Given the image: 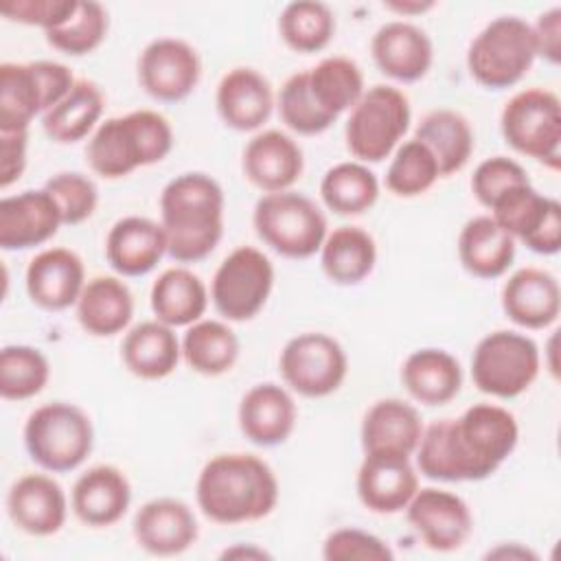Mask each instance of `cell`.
I'll return each instance as SVG.
<instances>
[{
  "mask_svg": "<svg viewBox=\"0 0 561 561\" xmlns=\"http://www.w3.org/2000/svg\"><path fill=\"white\" fill-rule=\"evenodd\" d=\"M224 559H228V557H256V559H265V557H270L265 550H261V548H254V546H237V548H230V550H224V554H221Z\"/></svg>",
  "mask_w": 561,
  "mask_h": 561,
  "instance_id": "54",
  "label": "cell"
},
{
  "mask_svg": "<svg viewBox=\"0 0 561 561\" xmlns=\"http://www.w3.org/2000/svg\"><path fill=\"white\" fill-rule=\"evenodd\" d=\"M171 147L173 129L169 121L153 110H136L103 121L88 140L85 160L96 175L118 180L164 160Z\"/></svg>",
  "mask_w": 561,
  "mask_h": 561,
  "instance_id": "4",
  "label": "cell"
},
{
  "mask_svg": "<svg viewBox=\"0 0 561 561\" xmlns=\"http://www.w3.org/2000/svg\"><path fill=\"white\" fill-rule=\"evenodd\" d=\"M206 307V285L186 267L164 270L151 287V309L156 320L169 327H191L202 320Z\"/></svg>",
  "mask_w": 561,
  "mask_h": 561,
  "instance_id": "34",
  "label": "cell"
},
{
  "mask_svg": "<svg viewBox=\"0 0 561 561\" xmlns=\"http://www.w3.org/2000/svg\"><path fill=\"white\" fill-rule=\"evenodd\" d=\"M72 85L70 68L59 61L0 64V131H28L31 121L55 107Z\"/></svg>",
  "mask_w": 561,
  "mask_h": 561,
  "instance_id": "6",
  "label": "cell"
},
{
  "mask_svg": "<svg viewBox=\"0 0 561 561\" xmlns=\"http://www.w3.org/2000/svg\"><path fill=\"white\" fill-rule=\"evenodd\" d=\"M302 149L278 129L256 134L243 149V173L265 193L287 191L302 175Z\"/></svg>",
  "mask_w": 561,
  "mask_h": 561,
  "instance_id": "23",
  "label": "cell"
},
{
  "mask_svg": "<svg viewBox=\"0 0 561 561\" xmlns=\"http://www.w3.org/2000/svg\"><path fill=\"white\" fill-rule=\"evenodd\" d=\"M202 75L197 50L180 37H158L145 46L138 59L142 90L156 101L175 103L186 99Z\"/></svg>",
  "mask_w": 561,
  "mask_h": 561,
  "instance_id": "15",
  "label": "cell"
},
{
  "mask_svg": "<svg viewBox=\"0 0 561 561\" xmlns=\"http://www.w3.org/2000/svg\"><path fill=\"white\" fill-rule=\"evenodd\" d=\"M370 53L383 75L403 83L423 79L434 59V46L427 33L401 20L377 28L370 42Z\"/></svg>",
  "mask_w": 561,
  "mask_h": 561,
  "instance_id": "22",
  "label": "cell"
},
{
  "mask_svg": "<svg viewBox=\"0 0 561 561\" xmlns=\"http://www.w3.org/2000/svg\"><path fill=\"white\" fill-rule=\"evenodd\" d=\"M386 7L397 11V13L408 15V13H423V11L432 9L434 2H430V0L427 2H386Z\"/></svg>",
  "mask_w": 561,
  "mask_h": 561,
  "instance_id": "53",
  "label": "cell"
},
{
  "mask_svg": "<svg viewBox=\"0 0 561 561\" xmlns=\"http://www.w3.org/2000/svg\"><path fill=\"white\" fill-rule=\"evenodd\" d=\"M103 92L94 81L79 79L72 90L42 116L46 136L59 145L85 138L103 114Z\"/></svg>",
  "mask_w": 561,
  "mask_h": 561,
  "instance_id": "38",
  "label": "cell"
},
{
  "mask_svg": "<svg viewBox=\"0 0 561 561\" xmlns=\"http://www.w3.org/2000/svg\"><path fill=\"white\" fill-rule=\"evenodd\" d=\"M539 364V348L528 335L500 329L478 342L471 357V377L480 392L515 399L533 386Z\"/></svg>",
  "mask_w": 561,
  "mask_h": 561,
  "instance_id": "10",
  "label": "cell"
},
{
  "mask_svg": "<svg viewBox=\"0 0 561 561\" xmlns=\"http://www.w3.org/2000/svg\"><path fill=\"white\" fill-rule=\"evenodd\" d=\"M11 522L33 537H48L61 530L68 515V497L57 480L46 473L18 478L7 495Z\"/></svg>",
  "mask_w": 561,
  "mask_h": 561,
  "instance_id": "17",
  "label": "cell"
},
{
  "mask_svg": "<svg viewBox=\"0 0 561 561\" xmlns=\"http://www.w3.org/2000/svg\"><path fill=\"white\" fill-rule=\"evenodd\" d=\"M278 33L291 50L318 53L333 37L335 18L324 2H316V0L289 2L278 18Z\"/></svg>",
  "mask_w": 561,
  "mask_h": 561,
  "instance_id": "41",
  "label": "cell"
},
{
  "mask_svg": "<svg viewBox=\"0 0 561 561\" xmlns=\"http://www.w3.org/2000/svg\"><path fill=\"white\" fill-rule=\"evenodd\" d=\"M186 364L206 377L228 373L239 357V337L219 320H197L182 337Z\"/></svg>",
  "mask_w": 561,
  "mask_h": 561,
  "instance_id": "39",
  "label": "cell"
},
{
  "mask_svg": "<svg viewBox=\"0 0 561 561\" xmlns=\"http://www.w3.org/2000/svg\"><path fill=\"white\" fill-rule=\"evenodd\" d=\"M182 344L173 327L160 320H145L127 331L121 344L125 368L140 379H164L180 362Z\"/></svg>",
  "mask_w": 561,
  "mask_h": 561,
  "instance_id": "30",
  "label": "cell"
},
{
  "mask_svg": "<svg viewBox=\"0 0 561 561\" xmlns=\"http://www.w3.org/2000/svg\"><path fill=\"white\" fill-rule=\"evenodd\" d=\"M489 557H508V559H537V554L528 548H522L519 543H513L511 548L508 546H500L495 550L489 552Z\"/></svg>",
  "mask_w": 561,
  "mask_h": 561,
  "instance_id": "52",
  "label": "cell"
},
{
  "mask_svg": "<svg viewBox=\"0 0 561 561\" xmlns=\"http://www.w3.org/2000/svg\"><path fill=\"white\" fill-rule=\"evenodd\" d=\"M410 526L430 550L454 552L465 546L473 530L467 502L445 489H419L405 506Z\"/></svg>",
  "mask_w": 561,
  "mask_h": 561,
  "instance_id": "16",
  "label": "cell"
},
{
  "mask_svg": "<svg viewBox=\"0 0 561 561\" xmlns=\"http://www.w3.org/2000/svg\"><path fill=\"white\" fill-rule=\"evenodd\" d=\"M502 309L524 329H546L561 311L559 280L548 270L522 267L502 287Z\"/></svg>",
  "mask_w": 561,
  "mask_h": 561,
  "instance_id": "25",
  "label": "cell"
},
{
  "mask_svg": "<svg viewBox=\"0 0 561 561\" xmlns=\"http://www.w3.org/2000/svg\"><path fill=\"white\" fill-rule=\"evenodd\" d=\"M296 403L278 383L252 386L239 403V427L243 436L261 447L285 443L296 427Z\"/></svg>",
  "mask_w": 561,
  "mask_h": 561,
  "instance_id": "24",
  "label": "cell"
},
{
  "mask_svg": "<svg viewBox=\"0 0 561 561\" xmlns=\"http://www.w3.org/2000/svg\"><path fill=\"white\" fill-rule=\"evenodd\" d=\"M401 381L419 403L445 405L460 392L462 370L451 353L427 346L408 355L401 366Z\"/></svg>",
  "mask_w": 561,
  "mask_h": 561,
  "instance_id": "32",
  "label": "cell"
},
{
  "mask_svg": "<svg viewBox=\"0 0 561 561\" xmlns=\"http://www.w3.org/2000/svg\"><path fill=\"white\" fill-rule=\"evenodd\" d=\"M320 195L327 208L337 215H362L375 206L379 182L362 162H340L324 173Z\"/></svg>",
  "mask_w": 561,
  "mask_h": 561,
  "instance_id": "40",
  "label": "cell"
},
{
  "mask_svg": "<svg viewBox=\"0 0 561 561\" xmlns=\"http://www.w3.org/2000/svg\"><path fill=\"white\" fill-rule=\"evenodd\" d=\"M517 438V421L506 408L476 403L458 419H440L423 427L416 465L430 480H484L513 454Z\"/></svg>",
  "mask_w": 561,
  "mask_h": 561,
  "instance_id": "1",
  "label": "cell"
},
{
  "mask_svg": "<svg viewBox=\"0 0 561 561\" xmlns=\"http://www.w3.org/2000/svg\"><path fill=\"white\" fill-rule=\"evenodd\" d=\"M252 221L263 243L287 259H309L327 239L322 210L294 191L265 193L254 206Z\"/></svg>",
  "mask_w": 561,
  "mask_h": 561,
  "instance_id": "8",
  "label": "cell"
},
{
  "mask_svg": "<svg viewBox=\"0 0 561 561\" xmlns=\"http://www.w3.org/2000/svg\"><path fill=\"white\" fill-rule=\"evenodd\" d=\"M131 486L114 465H96L81 473L72 486L70 504L75 515L94 528L116 524L129 508Z\"/></svg>",
  "mask_w": 561,
  "mask_h": 561,
  "instance_id": "26",
  "label": "cell"
},
{
  "mask_svg": "<svg viewBox=\"0 0 561 561\" xmlns=\"http://www.w3.org/2000/svg\"><path fill=\"white\" fill-rule=\"evenodd\" d=\"M90 416L66 401L35 408L24 425V445L33 462L50 473L77 469L92 451Z\"/></svg>",
  "mask_w": 561,
  "mask_h": 561,
  "instance_id": "5",
  "label": "cell"
},
{
  "mask_svg": "<svg viewBox=\"0 0 561 561\" xmlns=\"http://www.w3.org/2000/svg\"><path fill=\"white\" fill-rule=\"evenodd\" d=\"M197 533L191 506L175 497L149 500L134 517L136 543L156 557L182 554L195 543Z\"/></svg>",
  "mask_w": 561,
  "mask_h": 561,
  "instance_id": "20",
  "label": "cell"
},
{
  "mask_svg": "<svg viewBox=\"0 0 561 561\" xmlns=\"http://www.w3.org/2000/svg\"><path fill=\"white\" fill-rule=\"evenodd\" d=\"M50 366L44 353L26 344H9L0 351V394L22 401L39 394L48 383Z\"/></svg>",
  "mask_w": 561,
  "mask_h": 561,
  "instance_id": "42",
  "label": "cell"
},
{
  "mask_svg": "<svg viewBox=\"0 0 561 561\" xmlns=\"http://www.w3.org/2000/svg\"><path fill=\"white\" fill-rule=\"evenodd\" d=\"M423 434L419 410L403 399L375 401L362 421L364 454L412 456Z\"/></svg>",
  "mask_w": 561,
  "mask_h": 561,
  "instance_id": "29",
  "label": "cell"
},
{
  "mask_svg": "<svg viewBox=\"0 0 561 561\" xmlns=\"http://www.w3.org/2000/svg\"><path fill=\"white\" fill-rule=\"evenodd\" d=\"M440 178L436 158L416 138L403 142L386 171V186L399 197H416L434 186Z\"/></svg>",
  "mask_w": 561,
  "mask_h": 561,
  "instance_id": "43",
  "label": "cell"
},
{
  "mask_svg": "<svg viewBox=\"0 0 561 561\" xmlns=\"http://www.w3.org/2000/svg\"><path fill=\"white\" fill-rule=\"evenodd\" d=\"M85 283L83 261L66 248L42 250L26 267L28 298L46 311H64L77 305Z\"/></svg>",
  "mask_w": 561,
  "mask_h": 561,
  "instance_id": "21",
  "label": "cell"
},
{
  "mask_svg": "<svg viewBox=\"0 0 561 561\" xmlns=\"http://www.w3.org/2000/svg\"><path fill=\"white\" fill-rule=\"evenodd\" d=\"M377 263L375 239L357 226H340L327 234L320 248L324 276L335 285L362 283Z\"/></svg>",
  "mask_w": 561,
  "mask_h": 561,
  "instance_id": "35",
  "label": "cell"
},
{
  "mask_svg": "<svg viewBox=\"0 0 561 561\" xmlns=\"http://www.w3.org/2000/svg\"><path fill=\"white\" fill-rule=\"evenodd\" d=\"M410 127L408 96L392 85L364 90L346 121V147L362 162L388 158Z\"/></svg>",
  "mask_w": 561,
  "mask_h": 561,
  "instance_id": "9",
  "label": "cell"
},
{
  "mask_svg": "<svg viewBox=\"0 0 561 561\" xmlns=\"http://www.w3.org/2000/svg\"><path fill=\"white\" fill-rule=\"evenodd\" d=\"M280 375L285 383L309 399L335 392L348 373V359L337 340L309 331L291 337L280 351Z\"/></svg>",
  "mask_w": 561,
  "mask_h": 561,
  "instance_id": "13",
  "label": "cell"
},
{
  "mask_svg": "<svg viewBox=\"0 0 561 561\" xmlns=\"http://www.w3.org/2000/svg\"><path fill=\"white\" fill-rule=\"evenodd\" d=\"M432 156L436 158L440 175L460 171L473 151V131L469 121L454 110H434L425 114L414 131Z\"/></svg>",
  "mask_w": 561,
  "mask_h": 561,
  "instance_id": "37",
  "label": "cell"
},
{
  "mask_svg": "<svg viewBox=\"0 0 561 561\" xmlns=\"http://www.w3.org/2000/svg\"><path fill=\"white\" fill-rule=\"evenodd\" d=\"M44 188L55 199L61 213V221L66 226H77L90 219L92 213L96 210V204H99L96 184L79 171H61L53 175L44 184Z\"/></svg>",
  "mask_w": 561,
  "mask_h": 561,
  "instance_id": "46",
  "label": "cell"
},
{
  "mask_svg": "<svg viewBox=\"0 0 561 561\" xmlns=\"http://www.w3.org/2000/svg\"><path fill=\"white\" fill-rule=\"evenodd\" d=\"M491 217L537 254H557L561 248V204L533 184H519L500 195Z\"/></svg>",
  "mask_w": 561,
  "mask_h": 561,
  "instance_id": "14",
  "label": "cell"
},
{
  "mask_svg": "<svg viewBox=\"0 0 561 561\" xmlns=\"http://www.w3.org/2000/svg\"><path fill=\"white\" fill-rule=\"evenodd\" d=\"M322 557L327 561H390L394 552L390 546L373 533L359 528H337L322 543Z\"/></svg>",
  "mask_w": 561,
  "mask_h": 561,
  "instance_id": "48",
  "label": "cell"
},
{
  "mask_svg": "<svg viewBox=\"0 0 561 561\" xmlns=\"http://www.w3.org/2000/svg\"><path fill=\"white\" fill-rule=\"evenodd\" d=\"M307 90L322 114L337 121L364 94V75L348 57H324L313 68L305 70Z\"/></svg>",
  "mask_w": 561,
  "mask_h": 561,
  "instance_id": "36",
  "label": "cell"
},
{
  "mask_svg": "<svg viewBox=\"0 0 561 561\" xmlns=\"http://www.w3.org/2000/svg\"><path fill=\"white\" fill-rule=\"evenodd\" d=\"M504 140L519 153L550 169L561 164V103L543 88L513 94L500 116Z\"/></svg>",
  "mask_w": 561,
  "mask_h": 561,
  "instance_id": "11",
  "label": "cell"
},
{
  "mask_svg": "<svg viewBox=\"0 0 561 561\" xmlns=\"http://www.w3.org/2000/svg\"><path fill=\"white\" fill-rule=\"evenodd\" d=\"M419 491V476L410 456L366 454L357 471V495L362 504L379 515L403 511Z\"/></svg>",
  "mask_w": 561,
  "mask_h": 561,
  "instance_id": "18",
  "label": "cell"
},
{
  "mask_svg": "<svg viewBox=\"0 0 561 561\" xmlns=\"http://www.w3.org/2000/svg\"><path fill=\"white\" fill-rule=\"evenodd\" d=\"M61 224V213L46 188L0 199V248L7 252L46 243Z\"/></svg>",
  "mask_w": 561,
  "mask_h": 561,
  "instance_id": "19",
  "label": "cell"
},
{
  "mask_svg": "<svg viewBox=\"0 0 561 561\" xmlns=\"http://www.w3.org/2000/svg\"><path fill=\"white\" fill-rule=\"evenodd\" d=\"M199 511L215 524H245L267 517L278 502V480L270 465L252 454H219L197 478Z\"/></svg>",
  "mask_w": 561,
  "mask_h": 561,
  "instance_id": "2",
  "label": "cell"
},
{
  "mask_svg": "<svg viewBox=\"0 0 561 561\" xmlns=\"http://www.w3.org/2000/svg\"><path fill=\"white\" fill-rule=\"evenodd\" d=\"M77 7V0H4L0 2V13L11 22L50 31L68 22Z\"/></svg>",
  "mask_w": 561,
  "mask_h": 561,
  "instance_id": "49",
  "label": "cell"
},
{
  "mask_svg": "<svg viewBox=\"0 0 561 561\" xmlns=\"http://www.w3.org/2000/svg\"><path fill=\"white\" fill-rule=\"evenodd\" d=\"M217 112L237 131L259 129L272 114L274 94L270 81L254 68H232L217 85Z\"/></svg>",
  "mask_w": 561,
  "mask_h": 561,
  "instance_id": "28",
  "label": "cell"
},
{
  "mask_svg": "<svg viewBox=\"0 0 561 561\" xmlns=\"http://www.w3.org/2000/svg\"><path fill=\"white\" fill-rule=\"evenodd\" d=\"M134 316V296L116 276H94L77 300V320L83 331L110 337L127 329Z\"/></svg>",
  "mask_w": 561,
  "mask_h": 561,
  "instance_id": "33",
  "label": "cell"
},
{
  "mask_svg": "<svg viewBox=\"0 0 561 561\" xmlns=\"http://www.w3.org/2000/svg\"><path fill=\"white\" fill-rule=\"evenodd\" d=\"M272 287V261L261 250L241 245L217 267L210 283V298L219 316L232 322H245L265 307Z\"/></svg>",
  "mask_w": 561,
  "mask_h": 561,
  "instance_id": "12",
  "label": "cell"
},
{
  "mask_svg": "<svg viewBox=\"0 0 561 561\" xmlns=\"http://www.w3.org/2000/svg\"><path fill=\"white\" fill-rule=\"evenodd\" d=\"M224 191L215 178L199 171L173 178L160 195L167 254L180 263L206 259L224 234Z\"/></svg>",
  "mask_w": 561,
  "mask_h": 561,
  "instance_id": "3",
  "label": "cell"
},
{
  "mask_svg": "<svg viewBox=\"0 0 561 561\" xmlns=\"http://www.w3.org/2000/svg\"><path fill=\"white\" fill-rule=\"evenodd\" d=\"M164 254V228L149 217H123L110 228L105 239L107 263L123 276H142L151 272Z\"/></svg>",
  "mask_w": 561,
  "mask_h": 561,
  "instance_id": "27",
  "label": "cell"
},
{
  "mask_svg": "<svg viewBox=\"0 0 561 561\" xmlns=\"http://www.w3.org/2000/svg\"><path fill=\"white\" fill-rule=\"evenodd\" d=\"M107 35V11L99 2H79L68 22L46 31V42L72 57L88 55L101 46Z\"/></svg>",
  "mask_w": 561,
  "mask_h": 561,
  "instance_id": "44",
  "label": "cell"
},
{
  "mask_svg": "<svg viewBox=\"0 0 561 561\" xmlns=\"http://www.w3.org/2000/svg\"><path fill=\"white\" fill-rule=\"evenodd\" d=\"M458 259L478 278L502 276L515 259V239L491 217L469 219L458 234Z\"/></svg>",
  "mask_w": 561,
  "mask_h": 561,
  "instance_id": "31",
  "label": "cell"
},
{
  "mask_svg": "<svg viewBox=\"0 0 561 561\" xmlns=\"http://www.w3.org/2000/svg\"><path fill=\"white\" fill-rule=\"evenodd\" d=\"M537 55L546 57L550 64H559L561 59V9L554 7L539 15L533 26Z\"/></svg>",
  "mask_w": 561,
  "mask_h": 561,
  "instance_id": "51",
  "label": "cell"
},
{
  "mask_svg": "<svg viewBox=\"0 0 561 561\" xmlns=\"http://www.w3.org/2000/svg\"><path fill=\"white\" fill-rule=\"evenodd\" d=\"M278 110H280V118L283 123L300 134V136H316L322 134L324 129H329L335 121L329 118L327 114H322L318 110V105L313 103V99L309 96L307 90V77L305 70L291 75L278 94Z\"/></svg>",
  "mask_w": 561,
  "mask_h": 561,
  "instance_id": "45",
  "label": "cell"
},
{
  "mask_svg": "<svg viewBox=\"0 0 561 561\" xmlns=\"http://www.w3.org/2000/svg\"><path fill=\"white\" fill-rule=\"evenodd\" d=\"M519 184H530V180L524 167L506 156H493L482 160L471 175V191L476 199L486 208H491L500 195Z\"/></svg>",
  "mask_w": 561,
  "mask_h": 561,
  "instance_id": "47",
  "label": "cell"
},
{
  "mask_svg": "<svg viewBox=\"0 0 561 561\" xmlns=\"http://www.w3.org/2000/svg\"><path fill=\"white\" fill-rule=\"evenodd\" d=\"M28 131H0V186L7 188L26 167Z\"/></svg>",
  "mask_w": 561,
  "mask_h": 561,
  "instance_id": "50",
  "label": "cell"
},
{
  "mask_svg": "<svg viewBox=\"0 0 561 561\" xmlns=\"http://www.w3.org/2000/svg\"><path fill=\"white\" fill-rule=\"evenodd\" d=\"M537 44L533 26L517 15L489 22L467 50L469 75L484 88L502 90L519 83L533 68Z\"/></svg>",
  "mask_w": 561,
  "mask_h": 561,
  "instance_id": "7",
  "label": "cell"
}]
</instances>
